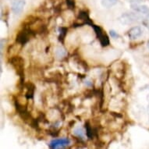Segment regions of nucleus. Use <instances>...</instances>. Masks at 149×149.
<instances>
[{
	"mask_svg": "<svg viewBox=\"0 0 149 149\" xmlns=\"http://www.w3.org/2000/svg\"><path fill=\"white\" fill-rule=\"evenodd\" d=\"M148 48H149V42H148Z\"/></svg>",
	"mask_w": 149,
	"mask_h": 149,
	"instance_id": "obj_18",
	"label": "nucleus"
},
{
	"mask_svg": "<svg viewBox=\"0 0 149 149\" xmlns=\"http://www.w3.org/2000/svg\"><path fill=\"white\" fill-rule=\"evenodd\" d=\"M135 2H136V1H137V2H141V0H134Z\"/></svg>",
	"mask_w": 149,
	"mask_h": 149,
	"instance_id": "obj_17",
	"label": "nucleus"
},
{
	"mask_svg": "<svg viewBox=\"0 0 149 149\" xmlns=\"http://www.w3.org/2000/svg\"><path fill=\"white\" fill-rule=\"evenodd\" d=\"M67 31H68V29H67L66 27H59V32H60V34H59V40L62 42V43H63L64 39H65V37H66V34H67Z\"/></svg>",
	"mask_w": 149,
	"mask_h": 149,
	"instance_id": "obj_10",
	"label": "nucleus"
},
{
	"mask_svg": "<svg viewBox=\"0 0 149 149\" xmlns=\"http://www.w3.org/2000/svg\"><path fill=\"white\" fill-rule=\"evenodd\" d=\"M56 56L58 57H63L66 56V51H65V49H63L61 47H59V48H57L56 51Z\"/></svg>",
	"mask_w": 149,
	"mask_h": 149,
	"instance_id": "obj_13",
	"label": "nucleus"
},
{
	"mask_svg": "<svg viewBox=\"0 0 149 149\" xmlns=\"http://www.w3.org/2000/svg\"><path fill=\"white\" fill-rule=\"evenodd\" d=\"M143 29L141 27H139V26H136V27H134L132 28L128 31V37L130 40H135L139 38L142 36L143 34Z\"/></svg>",
	"mask_w": 149,
	"mask_h": 149,
	"instance_id": "obj_5",
	"label": "nucleus"
},
{
	"mask_svg": "<svg viewBox=\"0 0 149 149\" xmlns=\"http://www.w3.org/2000/svg\"><path fill=\"white\" fill-rule=\"evenodd\" d=\"M70 144V140L69 138H59V139L52 140L50 144L49 148H64L66 146H68Z\"/></svg>",
	"mask_w": 149,
	"mask_h": 149,
	"instance_id": "obj_4",
	"label": "nucleus"
},
{
	"mask_svg": "<svg viewBox=\"0 0 149 149\" xmlns=\"http://www.w3.org/2000/svg\"><path fill=\"white\" fill-rule=\"evenodd\" d=\"M109 33L111 37L113 38H117L118 37H119V34H117V32H116L115 31H113V30H111L109 31Z\"/></svg>",
	"mask_w": 149,
	"mask_h": 149,
	"instance_id": "obj_15",
	"label": "nucleus"
},
{
	"mask_svg": "<svg viewBox=\"0 0 149 149\" xmlns=\"http://www.w3.org/2000/svg\"><path fill=\"white\" fill-rule=\"evenodd\" d=\"M35 35H36V32L34 31L33 29H31L29 26L25 25L22 31H20L17 34L16 41H17V43L24 45L31 39V38H33Z\"/></svg>",
	"mask_w": 149,
	"mask_h": 149,
	"instance_id": "obj_2",
	"label": "nucleus"
},
{
	"mask_svg": "<svg viewBox=\"0 0 149 149\" xmlns=\"http://www.w3.org/2000/svg\"><path fill=\"white\" fill-rule=\"evenodd\" d=\"M10 64L13 66L16 70L17 73L20 77V83L22 87H24V60L20 56H13L10 59Z\"/></svg>",
	"mask_w": 149,
	"mask_h": 149,
	"instance_id": "obj_1",
	"label": "nucleus"
},
{
	"mask_svg": "<svg viewBox=\"0 0 149 149\" xmlns=\"http://www.w3.org/2000/svg\"><path fill=\"white\" fill-rule=\"evenodd\" d=\"M66 1L69 9L73 10L74 7H75V2H74V0H66Z\"/></svg>",
	"mask_w": 149,
	"mask_h": 149,
	"instance_id": "obj_14",
	"label": "nucleus"
},
{
	"mask_svg": "<svg viewBox=\"0 0 149 149\" xmlns=\"http://www.w3.org/2000/svg\"><path fill=\"white\" fill-rule=\"evenodd\" d=\"M24 88L27 89V92H26V98L27 99H32L34 97V91H35V85L31 82H27L24 84Z\"/></svg>",
	"mask_w": 149,
	"mask_h": 149,
	"instance_id": "obj_8",
	"label": "nucleus"
},
{
	"mask_svg": "<svg viewBox=\"0 0 149 149\" xmlns=\"http://www.w3.org/2000/svg\"><path fill=\"white\" fill-rule=\"evenodd\" d=\"M131 7L137 13H140L144 15H149V8L146 6L139 5L137 3H133L131 4Z\"/></svg>",
	"mask_w": 149,
	"mask_h": 149,
	"instance_id": "obj_7",
	"label": "nucleus"
},
{
	"mask_svg": "<svg viewBox=\"0 0 149 149\" xmlns=\"http://www.w3.org/2000/svg\"><path fill=\"white\" fill-rule=\"evenodd\" d=\"M117 1L118 0H102V5L107 8H109L115 5L116 3H117Z\"/></svg>",
	"mask_w": 149,
	"mask_h": 149,
	"instance_id": "obj_11",
	"label": "nucleus"
},
{
	"mask_svg": "<svg viewBox=\"0 0 149 149\" xmlns=\"http://www.w3.org/2000/svg\"><path fill=\"white\" fill-rule=\"evenodd\" d=\"M78 18L80 20L84 21V24H86L91 25V26L93 25V22L91 21L90 17H89V15H88V13L86 11H81V12L79 13Z\"/></svg>",
	"mask_w": 149,
	"mask_h": 149,
	"instance_id": "obj_9",
	"label": "nucleus"
},
{
	"mask_svg": "<svg viewBox=\"0 0 149 149\" xmlns=\"http://www.w3.org/2000/svg\"><path fill=\"white\" fill-rule=\"evenodd\" d=\"M25 6V0H13L12 10L15 14H20Z\"/></svg>",
	"mask_w": 149,
	"mask_h": 149,
	"instance_id": "obj_6",
	"label": "nucleus"
},
{
	"mask_svg": "<svg viewBox=\"0 0 149 149\" xmlns=\"http://www.w3.org/2000/svg\"><path fill=\"white\" fill-rule=\"evenodd\" d=\"M73 134L76 135L77 137H80L81 139H84V134L83 130L78 127V128H76V129L73 130Z\"/></svg>",
	"mask_w": 149,
	"mask_h": 149,
	"instance_id": "obj_12",
	"label": "nucleus"
},
{
	"mask_svg": "<svg viewBox=\"0 0 149 149\" xmlns=\"http://www.w3.org/2000/svg\"><path fill=\"white\" fill-rule=\"evenodd\" d=\"M146 20L148 21V24H147V25H148V27L149 28V17H148V18H146Z\"/></svg>",
	"mask_w": 149,
	"mask_h": 149,
	"instance_id": "obj_16",
	"label": "nucleus"
},
{
	"mask_svg": "<svg viewBox=\"0 0 149 149\" xmlns=\"http://www.w3.org/2000/svg\"><path fill=\"white\" fill-rule=\"evenodd\" d=\"M91 27L94 28L96 36L98 38V39L100 42V44L102 45V46L106 47L109 45V37L105 32L104 31V30L100 27V26H97V25L93 24Z\"/></svg>",
	"mask_w": 149,
	"mask_h": 149,
	"instance_id": "obj_3",
	"label": "nucleus"
}]
</instances>
